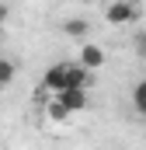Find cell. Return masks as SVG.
<instances>
[{
	"instance_id": "cell-1",
	"label": "cell",
	"mask_w": 146,
	"mask_h": 150,
	"mask_svg": "<svg viewBox=\"0 0 146 150\" xmlns=\"http://www.w3.org/2000/svg\"><path fill=\"white\" fill-rule=\"evenodd\" d=\"M139 18V4L136 0H111L108 11H105V21L108 25H129Z\"/></svg>"
},
{
	"instance_id": "cell-2",
	"label": "cell",
	"mask_w": 146,
	"mask_h": 150,
	"mask_svg": "<svg viewBox=\"0 0 146 150\" xmlns=\"http://www.w3.org/2000/svg\"><path fill=\"white\" fill-rule=\"evenodd\" d=\"M77 63H80L84 70H91V74H94L98 67H105V63H108V52H105L101 45H94V42H84V45H80V59H77Z\"/></svg>"
},
{
	"instance_id": "cell-3",
	"label": "cell",
	"mask_w": 146,
	"mask_h": 150,
	"mask_svg": "<svg viewBox=\"0 0 146 150\" xmlns=\"http://www.w3.org/2000/svg\"><path fill=\"white\" fill-rule=\"evenodd\" d=\"M91 87V70H84L80 63H66V84L63 91H87Z\"/></svg>"
},
{
	"instance_id": "cell-4",
	"label": "cell",
	"mask_w": 146,
	"mask_h": 150,
	"mask_svg": "<svg viewBox=\"0 0 146 150\" xmlns=\"http://www.w3.org/2000/svg\"><path fill=\"white\" fill-rule=\"evenodd\" d=\"M52 98H56V101H59L70 115L84 112V108H87V101H91V98H87V91H59V94H52Z\"/></svg>"
},
{
	"instance_id": "cell-5",
	"label": "cell",
	"mask_w": 146,
	"mask_h": 150,
	"mask_svg": "<svg viewBox=\"0 0 146 150\" xmlns=\"http://www.w3.org/2000/svg\"><path fill=\"white\" fill-rule=\"evenodd\" d=\"M63 84H66V63H52V67L45 70V77H42V87H45L49 94H59Z\"/></svg>"
},
{
	"instance_id": "cell-6",
	"label": "cell",
	"mask_w": 146,
	"mask_h": 150,
	"mask_svg": "<svg viewBox=\"0 0 146 150\" xmlns=\"http://www.w3.org/2000/svg\"><path fill=\"white\" fill-rule=\"evenodd\" d=\"M63 32L70 38H87L91 35V25H87L84 18H70V21H63Z\"/></svg>"
},
{
	"instance_id": "cell-7",
	"label": "cell",
	"mask_w": 146,
	"mask_h": 150,
	"mask_svg": "<svg viewBox=\"0 0 146 150\" xmlns=\"http://www.w3.org/2000/svg\"><path fill=\"white\" fill-rule=\"evenodd\" d=\"M14 77H18V63L7 59V56H0V87H7Z\"/></svg>"
},
{
	"instance_id": "cell-8",
	"label": "cell",
	"mask_w": 146,
	"mask_h": 150,
	"mask_svg": "<svg viewBox=\"0 0 146 150\" xmlns=\"http://www.w3.org/2000/svg\"><path fill=\"white\" fill-rule=\"evenodd\" d=\"M132 105H136V112L146 115V80L136 84V91H132Z\"/></svg>"
},
{
	"instance_id": "cell-9",
	"label": "cell",
	"mask_w": 146,
	"mask_h": 150,
	"mask_svg": "<svg viewBox=\"0 0 146 150\" xmlns=\"http://www.w3.org/2000/svg\"><path fill=\"white\" fill-rule=\"evenodd\" d=\"M45 112H49V119H56V122H66V119H70V112H66V108H63V105H59L56 98H52V101L45 105Z\"/></svg>"
},
{
	"instance_id": "cell-10",
	"label": "cell",
	"mask_w": 146,
	"mask_h": 150,
	"mask_svg": "<svg viewBox=\"0 0 146 150\" xmlns=\"http://www.w3.org/2000/svg\"><path fill=\"white\" fill-rule=\"evenodd\" d=\"M136 52L146 59V32H139V35H136Z\"/></svg>"
},
{
	"instance_id": "cell-11",
	"label": "cell",
	"mask_w": 146,
	"mask_h": 150,
	"mask_svg": "<svg viewBox=\"0 0 146 150\" xmlns=\"http://www.w3.org/2000/svg\"><path fill=\"white\" fill-rule=\"evenodd\" d=\"M4 18H7V7H0V21H4Z\"/></svg>"
}]
</instances>
